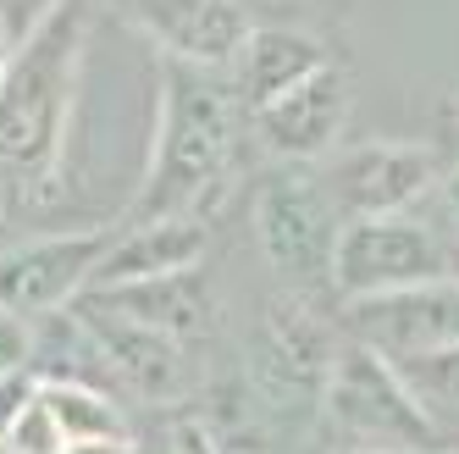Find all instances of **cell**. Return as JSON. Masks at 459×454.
Instances as JSON below:
<instances>
[{
	"label": "cell",
	"instance_id": "cell-7",
	"mask_svg": "<svg viewBox=\"0 0 459 454\" xmlns=\"http://www.w3.org/2000/svg\"><path fill=\"white\" fill-rule=\"evenodd\" d=\"M432 277H448V244L426 216H359L338 227L333 272H326L338 305L399 294Z\"/></svg>",
	"mask_w": 459,
	"mask_h": 454
},
{
	"label": "cell",
	"instance_id": "cell-13",
	"mask_svg": "<svg viewBox=\"0 0 459 454\" xmlns=\"http://www.w3.org/2000/svg\"><path fill=\"white\" fill-rule=\"evenodd\" d=\"M73 310L83 316L94 349H100L111 388H127L144 405H183L200 394V354H188L144 327H127V321H117L106 310H89L83 300H73Z\"/></svg>",
	"mask_w": 459,
	"mask_h": 454
},
{
	"label": "cell",
	"instance_id": "cell-27",
	"mask_svg": "<svg viewBox=\"0 0 459 454\" xmlns=\"http://www.w3.org/2000/svg\"><path fill=\"white\" fill-rule=\"evenodd\" d=\"M448 277L459 283V244H448Z\"/></svg>",
	"mask_w": 459,
	"mask_h": 454
},
{
	"label": "cell",
	"instance_id": "cell-10",
	"mask_svg": "<svg viewBox=\"0 0 459 454\" xmlns=\"http://www.w3.org/2000/svg\"><path fill=\"white\" fill-rule=\"evenodd\" d=\"M338 321L349 327L354 344L387 354V361L437 354V349L459 344V283L432 277V283L399 288V294L354 300V305H338Z\"/></svg>",
	"mask_w": 459,
	"mask_h": 454
},
{
	"label": "cell",
	"instance_id": "cell-18",
	"mask_svg": "<svg viewBox=\"0 0 459 454\" xmlns=\"http://www.w3.org/2000/svg\"><path fill=\"white\" fill-rule=\"evenodd\" d=\"M61 449H67V438H61L50 410L39 405V394H34V405L12 421V432L0 438V454H61Z\"/></svg>",
	"mask_w": 459,
	"mask_h": 454
},
{
	"label": "cell",
	"instance_id": "cell-12",
	"mask_svg": "<svg viewBox=\"0 0 459 454\" xmlns=\"http://www.w3.org/2000/svg\"><path fill=\"white\" fill-rule=\"evenodd\" d=\"M89 310H106L127 327H144L155 338H167L188 354H200L221 333V300L205 283V272H178V277H155V283H127V288H89L78 294Z\"/></svg>",
	"mask_w": 459,
	"mask_h": 454
},
{
	"label": "cell",
	"instance_id": "cell-28",
	"mask_svg": "<svg viewBox=\"0 0 459 454\" xmlns=\"http://www.w3.org/2000/svg\"><path fill=\"white\" fill-rule=\"evenodd\" d=\"M420 454H459V449H454V443H448V449H420Z\"/></svg>",
	"mask_w": 459,
	"mask_h": 454
},
{
	"label": "cell",
	"instance_id": "cell-17",
	"mask_svg": "<svg viewBox=\"0 0 459 454\" xmlns=\"http://www.w3.org/2000/svg\"><path fill=\"white\" fill-rule=\"evenodd\" d=\"M393 366H399V377L410 382V394L437 421L459 415V344L437 349V354H415V361H393Z\"/></svg>",
	"mask_w": 459,
	"mask_h": 454
},
{
	"label": "cell",
	"instance_id": "cell-2",
	"mask_svg": "<svg viewBox=\"0 0 459 454\" xmlns=\"http://www.w3.org/2000/svg\"><path fill=\"white\" fill-rule=\"evenodd\" d=\"M244 167V111L221 73L160 61L155 67V122L150 155L134 200L117 222H172L200 216L227 200Z\"/></svg>",
	"mask_w": 459,
	"mask_h": 454
},
{
	"label": "cell",
	"instance_id": "cell-22",
	"mask_svg": "<svg viewBox=\"0 0 459 454\" xmlns=\"http://www.w3.org/2000/svg\"><path fill=\"white\" fill-rule=\"evenodd\" d=\"M167 438H172V454H221V449H216V438H211V427L200 421V410L178 415L172 427H167Z\"/></svg>",
	"mask_w": 459,
	"mask_h": 454
},
{
	"label": "cell",
	"instance_id": "cell-6",
	"mask_svg": "<svg viewBox=\"0 0 459 454\" xmlns=\"http://www.w3.org/2000/svg\"><path fill=\"white\" fill-rule=\"evenodd\" d=\"M310 172L326 194V205L338 211V222H359V216H415L420 200H432V188L448 167L432 144L366 139V144H338Z\"/></svg>",
	"mask_w": 459,
	"mask_h": 454
},
{
	"label": "cell",
	"instance_id": "cell-4",
	"mask_svg": "<svg viewBox=\"0 0 459 454\" xmlns=\"http://www.w3.org/2000/svg\"><path fill=\"white\" fill-rule=\"evenodd\" d=\"M249 222L260 255H266L272 277L282 283V294L316 300L333 272V244H338V211L326 205V194L310 167H272L255 178Z\"/></svg>",
	"mask_w": 459,
	"mask_h": 454
},
{
	"label": "cell",
	"instance_id": "cell-26",
	"mask_svg": "<svg viewBox=\"0 0 459 454\" xmlns=\"http://www.w3.org/2000/svg\"><path fill=\"white\" fill-rule=\"evenodd\" d=\"M12 50H17V39L6 34V22H0V78H6V61H12Z\"/></svg>",
	"mask_w": 459,
	"mask_h": 454
},
{
	"label": "cell",
	"instance_id": "cell-19",
	"mask_svg": "<svg viewBox=\"0 0 459 454\" xmlns=\"http://www.w3.org/2000/svg\"><path fill=\"white\" fill-rule=\"evenodd\" d=\"M34 394H39V377L28 371V366H22V371H0V438H6L12 421L34 405Z\"/></svg>",
	"mask_w": 459,
	"mask_h": 454
},
{
	"label": "cell",
	"instance_id": "cell-16",
	"mask_svg": "<svg viewBox=\"0 0 459 454\" xmlns=\"http://www.w3.org/2000/svg\"><path fill=\"white\" fill-rule=\"evenodd\" d=\"M39 405L50 410V421L61 427V438L78 443V438H127V415L117 405L111 388H94V382H39Z\"/></svg>",
	"mask_w": 459,
	"mask_h": 454
},
{
	"label": "cell",
	"instance_id": "cell-3",
	"mask_svg": "<svg viewBox=\"0 0 459 454\" xmlns=\"http://www.w3.org/2000/svg\"><path fill=\"white\" fill-rule=\"evenodd\" d=\"M316 438L326 454H420L448 449V427L426 410L387 354L343 338L316 405Z\"/></svg>",
	"mask_w": 459,
	"mask_h": 454
},
{
	"label": "cell",
	"instance_id": "cell-23",
	"mask_svg": "<svg viewBox=\"0 0 459 454\" xmlns=\"http://www.w3.org/2000/svg\"><path fill=\"white\" fill-rule=\"evenodd\" d=\"M56 6H61V0H0V22H6L12 39H22L28 28H39Z\"/></svg>",
	"mask_w": 459,
	"mask_h": 454
},
{
	"label": "cell",
	"instance_id": "cell-20",
	"mask_svg": "<svg viewBox=\"0 0 459 454\" xmlns=\"http://www.w3.org/2000/svg\"><path fill=\"white\" fill-rule=\"evenodd\" d=\"M34 354V327L17 321L12 310H0V371H22Z\"/></svg>",
	"mask_w": 459,
	"mask_h": 454
},
{
	"label": "cell",
	"instance_id": "cell-11",
	"mask_svg": "<svg viewBox=\"0 0 459 454\" xmlns=\"http://www.w3.org/2000/svg\"><path fill=\"white\" fill-rule=\"evenodd\" d=\"M111 6L144 39H155L160 61H183L205 73H227V61L255 28L244 0H111Z\"/></svg>",
	"mask_w": 459,
	"mask_h": 454
},
{
	"label": "cell",
	"instance_id": "cell-1",
	"mask_svg": "<svg viewBox=\"0 0 459 454\" xmlns=\"http://www.w3.org/2000/svg\"><path fill=\"white\" fill-rule=\"evenodd\" d=\"M94 34V0L61 6L17 39L0 78V227L56 205L67 183V144Z\"/></svg>",
	"mask_w": 459,
	"mask_h": 454
},
{
	"label": "cell",
	"instance_id": "cell-8",
	"mask_svg": "<svg viewBox=\"0 0 459 454\" xmlns=\"http://www.w3.org/2000/svg\"><path fill=\"white\" fill-rule=\"evenodd\" d=\"M106 244H111V222L6 244L0 249V310H12L17 321H28V327L56 316V310H67L89 288Z\"/></svg>",
	"mask_w": 459,
	"mask_h": 454
},
{
	"label": "cell",
	"instance_id": "cell-21",
	"mask_svg": "<svg viewBox=\"0 0 459 454\" xmlns=\"http://www.w3.org/2000/svg\"><path fill=\"white\" fill-rule=\"evenodd\" d=\"M432 205H437V239L443 244H459V167H448L443 178H437V188H432Z\"/></svg>",
	"mask_w": 459,
	"mask_h": 454
},
{
	"label": "cell",
	"instance_id": "cell-5",
	"mask_svg": "<svg viewBox=\"0 0 459 454\" xmlns=\"http://www.w3.org/2000/svg\"><path fill=\"white\" fill-rule=\"evenodd\" d=\"M343 338H333V327L310 310V300L282 294L255 327L249 344V371L244 388L255 394V405L272 421H288V427H310L326 371H333V354Z\"/></svg>",
	"mask_w": 459,
	"mask_h": 454
},
{
	"label": "cell",
	"instance_id": "cell-25",
	"mask_svg": "<svg viewBox=\"0 0 459 454\" xmlns=\"http://www.w3.org/2000/svg\"><path fill=\"white\" fill-rule=\"evenodd\" d=\"M139 454H172V438L155 432V438H139Z\"/></svg>",
	"mask_w": 459,
	"mask_h": 454
},
{
	"label": "cell",
	"instance_id": "cell-14",
	"mask_svg": "<svg viewBox=\"0 0 459 454\" xmlns=\"http://www.w3.org/2000/svg\"><path fill=\"white\" fill-rule=\"evenodd\" d=\"M205 244H211V222H200V216L111 222V244L100 255V266H94L89 288H127V283H155V277L194 272L205 261Z\"/></svg>",
	"mask_w": 459,
	"mask_h": 454
},
{
	"label": "cell",
	"instance_id": "cell-24",
	"mask_svg": "<svg viewBox=\"0 0 459 454\" xmlns=\"http://www.w3.org/2000/svg\"><path fill=\"white\" fill-rule=\"evenodd\" d=\"M61 454H139V432H127V438H78Z\"/></svg>",
	"mask_w": 459,
	"mask_h": 454
},
{
	"label": "cell",
	"instance_id": "cell-9",
	"mask_svg": "<svg viewBox=\"0 0 459 454\" xmlns=\"http://www.w3.org/2000/svg\"><path fill=\"white\" fill-rule=\"evenodd\" d=\"M354 111V78L349 67L333 56L321 61L310 78H299L288 94H277L272 106H260L249 117L260 150H266L277 167H316L321 155H333L343 127Z\"/></svg>",
	"mask_w": 459,
	"mask_h": 454
},
{
	"label": "cell",
	"instance_id": "cell-15",
	"mask_svg": "<svg viewBox=\"0 0 459 454\" xmlns=\"http://www.w3.org/2000/svg\"><path fill=\"white\" fill-rule=\"evenodd\" d=\"M321 61H333V50H326L316 34H305V28H266V22H255L249 28V39L238 45V56L227 61V89H233V100L244 111V122L260 111V106H272L277 94H288L299 78H310Z\"/></svg>",
	"mask_w": 459,
	"mask_h": 454
}]
</instances>
